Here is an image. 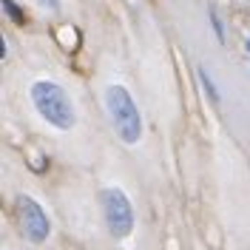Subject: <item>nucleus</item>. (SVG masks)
<instances>
[{
  "label": "nucleus",
  "instance_id": "f257e3e1",
  "mask_svg": "<svg viewBox=\"0 0 250 250\" xmlns=\"http://www.w3.org/2000/svg\"><path fill=\"white\" fill-rule=\"evenodd\" d=\"M31 100H34V108L40 111V117L48 120L54 128L60 131H68L74 128V105L68 100V94L62 91L57 83H48V80H40L31 85Z\"/></svg>",
  "mask_w": 250,
  "mask_h": 250
},
{
  "label": "nucleus",
  "instance_id": "f03ea898",
  "mask_svg": "<svg viewBox=\"0 0 250 250\" xmlns=\"http://www.w3.org/2000/svg\"><path fill=\"white\" fill-rule=\"evenodd\" d=\"M105 105H108V114L114 120V128H117L120 140L134 145L142 137V120H140V111H137V103L131 100V94L125 91L123 85H108Z\"/></svg>",
  "mask_w": 250,
  "mask_h": 250
},
{
  "label": "nucleus",
  "instance_id": "7ed1b4c3",
  "mask_svg": "<svg viewBox=\"0 0 250 250\" xmlns=\"http://www.w3.org/2000/svg\"><path fill=\"white\" fill-rule=\"evenodd\" d=\"M103 210H105V222H108V230L117 239H125V236L134 230V208L128 202L120 188H105L103 190Z\"/></svg>",
  "mask_w": 250,
  "mask_h": 250
},
{
  "label": "nucleus",
  "instance_id": "20e7f679",
  "mask_svg": "<svg viewBox=\"0 0 250 250\" xmlns=\"http://www.w3.org/2000/svg\"><path fill=\"white\" fill-rule=\"evenodd\" d=\"M17 216H20L23 233L29 236L34 245H40V242L48 239V233H51V222H48L46 210L34 202L31 196H20V199H17Z\"/></svg>",
  "mask_w": 250,
  "mask_h": 250
},
{
  "label": "nucleus",
  "instance_id": "39448f33",
  "mask_svg": "<svg viewBox=\"0 0 250 250\" xmlns=\"http://www.w3.org/2000/svg\"><path fill=\"white\" fill-rule=\"evenodd\" d=\"M3 6H6V12L12 15V20H15V23H23V20H26V17H23V12L17 9V6L12 3V0H3Z\"/></svg>",
  "mask_w": 250,
  "mask_h": 250
},
{
  "label": "nucleus",
  "instance_id": "423d86ee",
  "mask_svg": "<svg viewBox=\"0 0 250 250\" xmlns=\"http://www.w3.org/2000/svg\"><path fill=\"white\" fill-rule=\"evenodd\" d=\"M199 77H202V83H205V88L210 91V97H213V103H219V94H216V88H213V83H210V77L205 74V71H199Z\"/></svg>",
  "mask_w": 250,
  "mask_h": 250
},
{
  "label": "nucleus",
  "instance_id": "0eeeda50",
  "mask_svg": "<svg viewBox=\"0 0 250 250\" xmlns=\"http://www.w3.org/2000/svg\"><path fill=\"white\" fill-rule=\"evenodd\" d=\"M40 3H43V6H48V9H57V6H60V0H40Z\"/></svg>",
  "mask_w": 250,
  "mask_h": 250
},
{
  "label": "nucleus",
  "instance_id": "6e6552de",
  "mask_svg": "<svg viewBox=\"0 0 250 250\" xmlns=\"http://www.w3.org/2000/svg\"><path fill=\"white\" fill-rule=\"evenodd\" d=\"M248 48H250V40H248Z\"/></svg>",
  "mask_w": 250,
  "mask_h": 250
}]
</instances>
